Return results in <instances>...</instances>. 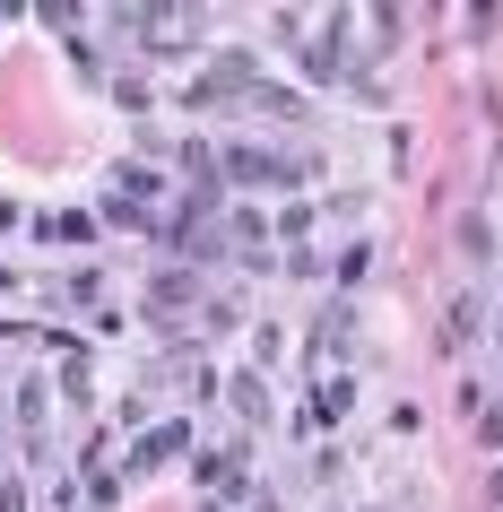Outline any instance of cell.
Here are the masks:
<instances>
[]
</instances>
